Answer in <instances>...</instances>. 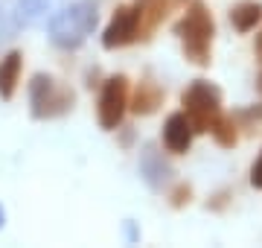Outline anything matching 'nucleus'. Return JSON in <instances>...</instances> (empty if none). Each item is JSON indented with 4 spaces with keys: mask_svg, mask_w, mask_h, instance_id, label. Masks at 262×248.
Here are the masks:
<instances>
[{
    "mask_svg": "<svg viewBox=\"0 0 262 248\" xmlns=\"http://www.w3.org/2000/svg\"><path fill=\"white\" fill-rule=\"evenodd\" d=\"M96 24H99L96 6L91 0H79L73 6L50 15V41L64 50H76L88 41V35L96 29Z\"/></svg>",
    "mask_w": 262,
    "mask_h": 248,
    "instance_id": "f257e3e1",
    "label": "nucleus"
},
{
    "mask_svg": "<svg viewBox=\"0 0 262 248\" xmlns=\"http://www.w3.org/2000/svg\"><path fill=\"white\" fill-rule=\"evenodd\" d=\"M175 32H178L181 44H184V53H187V58L192 65H198V67L210 65V44H213L215 24L204 3H189L184 18L175 27Z\"/></svg>",
    "mask_w": 262,
    "mask_h": 248,
    "instance_id": "f03ea898",
    "label": "nucleus"
},
{
    "mask_svg": "<svg viewBox=\"0 0 262 248\" xmlns=\"http://www.w3.org/2000/svg\"><path fill=\"white\" fill-rule=\"evenodd\" d=\"M29 108L35 120H53L73 108V91L47 73H38L29 82Z\"/></svg>",
    "mask_w": 262,
    "mask_h": 248,
    "instance_id": "7ed1b4c3",
    "label": "nucleus"
},
{
    "mask_svg": "<svg viewBox=\"0 0 262 248\" xmlns=\"http://www.w3.org/2000/svg\"><path fill=\"white\" fill-rule=\"evenodd\" d=\"M181 105H184V114L189 117L195 132H210L213 123L222 117V91L204 79H198L184 91Z\"/></svg>",
    "mask_w": 262,
    "mask_h": 248,
    "instance_id": "20e7f679",
    "label": "nucleus"
},
{
    "mask_svg": "<svg viewBox=\"0 0 262 248\" xmlns=\"http://www.w3.org/2000/svg\"><path fill=\"white\" fill-rule=\"evenodd\" d=\"M125 108H128V79L125 76H111L102 88V96H99V126L105 132H114L117 126L122 123L125 117Z\"/></svg>",
    "mask_w": 262,
    "mask_h": 248,
    "instance_id": "39448f33",
    "label": "nucleus"
},
{
    "mask_svg": "<svg viewBox=\"0 0 262 248\" xmlns=\"http://www.w3.org/2000/svg\"><path fill=\"white\" fill-rule=\"evenodd\" d=\"M137 35H140V6H120L102 32V47L105 50L125 47Z\"/></svg>",
    "mask_w": 262,
    "mask_h": 248,
    "instance_id": "423d86ee",
    "label": "nucleus"
},
{
    "mask_svg": "<svg viewBox=\"0 0 262 248\" xmlns=\"http://www.w3.org/2000/svg\"><path fill=\"white\" fill-rule=\"evenodd\" d=\"M192 134H195V129L189 123V117L184 111H178V114L169 117L166 126H163V143H166V149L172 155H184L192 146Z\"/></svg>",
    "mask_w": 262,
    "mask_h": 248,
    "instance_id": "0eeeda50",
    "label": "nucleus"
},
{
    "mask_svg": "<svg viewBox=\"0 0 262 248\" xmlns=\"http://www.w3.org/2000/svg\"><path fill=\"white\" fill-rule=\"evenodd\" d=\"M163 102V88L158 82H151V79H143L140 85L134 88V99H131V111L134 114H155L158 111V105Z\"/></svg>",
    "mask_w": 262,
    "mask_h": 248,
    "instance_id": "6e6552de",
    "label": "nucleus"
},
{
    "mask_svg": "<svg viewBox=\"0 0 262 248\" xmlns=\"http://www.w3.org/2000/svg\"><path fill=\"white\" fill-rule=\"evenodd\" d=\"M58 0H18V9H15V20L24 27H38L41 20H47L56 12Z\"/></svg>",
    "mask_w": 262,
    "mask_h": 248,
    "instance_id": "1a4fd4ad",
    "label": "nucleus"
},
{
    "mask_svg": "<svg viewBox=\"0 0 262 248\" xmlns=\"http://www.w3.org/2000/svg\"><path fill=\"white\" fill-rule=\"evenodd\" d=\"M20 67H24V56L18 50H12L6 58H0V96L3 99H12L15 96V88H18L20 79Z\"/></svg>",
    "mask_w": 262,
    "mask_h": 248,
    "instance_id": "9d476101",
    "label": "nucleus"
},
{
    "mask_svg": "<svg viewBox=\"0 0 262 248\" xmlns=\"http://www.w3.org/2000/svg\"><path fill=\"white\" fill-rule=\"evenodd\" d=\"M140 172H143V178H146V184H149V187H155V190H160V187H163V181H166V175H169V167L158 158L155 146H146V149H143Z\"/></svg>",
    "mask_w": 262,
    "mask_h": 248,
    "instance_id": "9b49d317",
    "label": "nucleus"
},
{
    "mask_svg": "<svg viewBox=\"0 0 262 248\" xmlns=\"http://www.w3.org/2000/svg\"><path fill=\"white\" fill-rule=\"evenodd\" d=\"M137 6H140V35H143V32H151L163 20L169 0H137Z\"/></svg>",
    "mask_w": 262,
    "mask_h": 248,
    "instance_id": "f8f14e48",
    "label": "nucleus"
},
{
    "mask_svg": "<svg viewBox=\"0 0 262 248\" xmlns=\"http://www.w3.org/2000/svg\"><path fill=\"white\" fill-rule=\"evenodd\" d=\"M259 20H262L259 3H239V6H233V12H230V24H233L239 32H251Z\"/></svg>",
    "mask_w": 262,
    "mask_h": 248,
    "instance_id": "ddd939ff",
    "label": "nucleus"
},
{
    "mask_svg": "<svg viewBox=\"0 0 262 248\" xmlns=\"http://www.w3.org/2000/svg\"><path fill=\"white\" fill-rule=\"evenodd\" d=\"M210 134L215 137V143L225 146V149L236 146V140H239V134H236V123L230 120V117H219V120L213 123V129H210Z\"/></svg>",
    "mask_w": 262,
    "mask_h": 248,
    "instance_id": "4468645a",
    "label": "nucleus"
},
{
    "mask_svg": "<svg viewBox=\"0 0 262 248\" xmlns=\"http://www.w3.org/2000/svg\"><path fill=\"white\" fill-rule=\"evenodd\" d=\"M15 27H18V20H15L12 9L6 6V0H0V44H3L6 38H12Z\"/></svg>",
    "mask_w": 262,
    "mask_h": 248,
    "instance_id": "2eb2a0df",
    "label": "nucleus"
},
{
    "mask_svg": "<svg viewBox=\"0 0 262 248\" xmlns=\"http://www.w3.org/2000/svg\"><path fill=\"white\" fill-rule=\"evenodd\" d=\"M189 196H192V190H189L187 184H181L178 190L172 193V204H175V208H181V204H187V201H189Z\"/></svg>",
    "mask_w": 262,
    "mask_h": 248,
    "instance_id": "dca6fc26",
    "label": "nucleus"
},
{
    "mask_svg": "<svg viewBox=\"0 0 262 248\" xmlns=\"http://www.w3.org/2000/svg\"><path fill=\"white\" fill-rule=\"evenodd\" d=\"M251 184L256 187V190H262V155H259V161L253 163V170H251Z\"/></svg>",
    "mask_w": 262,
    "mask_h": 248,
    "instance_id": "f3484780",
    "label": "nucleus"
},
{
    "mask_svg": "<svg viewBox=\"0 0 262 248\" xmlns=\"http://www.w3.org/2000/svg\"><path fill=\"white\" fill-rule=\"evenodd\" d=\"M3 222H6V213H3V208H0V228H3Z\"/></svg>",
    "mask_w": 262,
    "mask_h": 248,
    "instance_id": "a211bd4d",
    "label": "nucleus"
},
{
    "mask_svg": "<svg viewBox=\"0 0 262 248\" xmlns=\"http://www.w3.org/2000/svg\"><path fill=\"white\" fill-rule=\"evenodd\" d=\"M256 53H262V35L256 38Z\"/></svg>",
    "mask_w": 262,
    "mask_h": 248,
    "instance_id": "6ab92c4d",
    "label": "nucleus"
},
{
    "mask_svg": "<svg viewBox=\"0 0 262 248\" xmlns=\"http://www.w3.org/2000/svg\"><path fill=\"white\" fill-rule=\"evenodd\" d=\"M259 88H262V76H259Z\"/></svg>",
    "mask_w": 262,
    "mask_h": 248,
    "instance_id": "aec40b11",
    "label": "nucleus"
}]
</instances>
